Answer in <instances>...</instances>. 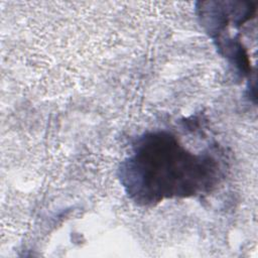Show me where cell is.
Returning <instances> with one entry per match:
<instances>
[{
  "label": "cell",
  "instance_id": "obj_1",
  "mask_svg": "<svg viewBox=\"0 0 258 258\" xmlns=\"http://www.w3.org/2000/svg\"><path fill=\"white\" fill-rule=\"evenodd\" d=\"M120 182L138 206L187 199L211 191L222 177L219 160L209 152L195 153L167 131L137 138L118 169Z\"/></svg>",
  "mask_w": 258,
  "mask_h": 258
}]
</instances>
